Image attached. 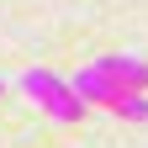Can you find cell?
Instances as JSON below:
<instances>
[{
    "instance_id": "obj_2",
    "label": "cell",
    "mask_w": 148,
    "mask_h": 148,
    "mask_svg": "<svg viewBox=\"0 0 148 148\" xmlns=\"http://www.w3.org/2000/svg\"><path fill=\"white\" fill-rule=\"evenodd\" d=\"M69 90H74V95H79L85 106H90V101H95V106H116V101L127 95L122 85H111L106 74H95V69H79V74L69 79Z\"/></svg>"
},
{
    "instance_id": "obj_3",
    "label": "cell",
    "mask_w": 148,
    "mask_h": 148,
    "mask_svg": "<svg viewBox=\"0 0 148 148\" xmlns=\"http://www.w3.org/2000/svg\"><path fill=\"white\" fill-rule=\"evenodd\" d=\"M90 69L106 74V79L122 85V90H148V64H143V58H95Z\"/></svg>"
},
{
    "instance_id": "obj_5",
    "label": "cell",
    "mask_w": 148,
    "mask_h": 148,
    "mask_svg": "<svg viewBox=\"0 0 148 148\" xmlns=\"http://www.w3.org/2000/svg\"><path fill=\"white\" fill-rule=\"evenodd\" d=\"M0 90H5V85H0Z\"/></svg>"
},
{
    "instance_id": "obj_4",
    "label": "cell",
    "mask_w": 148,
    "mask_h": 148,
    "mask_svg": "<svg viewBox=\"0 0 148 148\" xmlns=\"http://www.w3.org/2000/svg\"><path fill=\"white\" fill-rule=\"evenodd\" d=\"M116 116H132V122H148V95H138V90H127V95L111 106Z\"/></svg>"
},
{
    "instance_id": "obj_1",
    "label": "cell",
    "mask_w": 148,
    "mask_h": 148,
    "mask_svg": "<svg viewBox=\"0 0 148 148\" xmlns=\"http://www.w3.org/2000/svg\"><path fill=\"white\" fill-rule=\"evenodd\" d=\"M21 90H27L42 111H53L58 122H79V116H85V101L74 95L69 79H58L53 69H27V74H21Z\"/></svg>"
}]
</instances>
